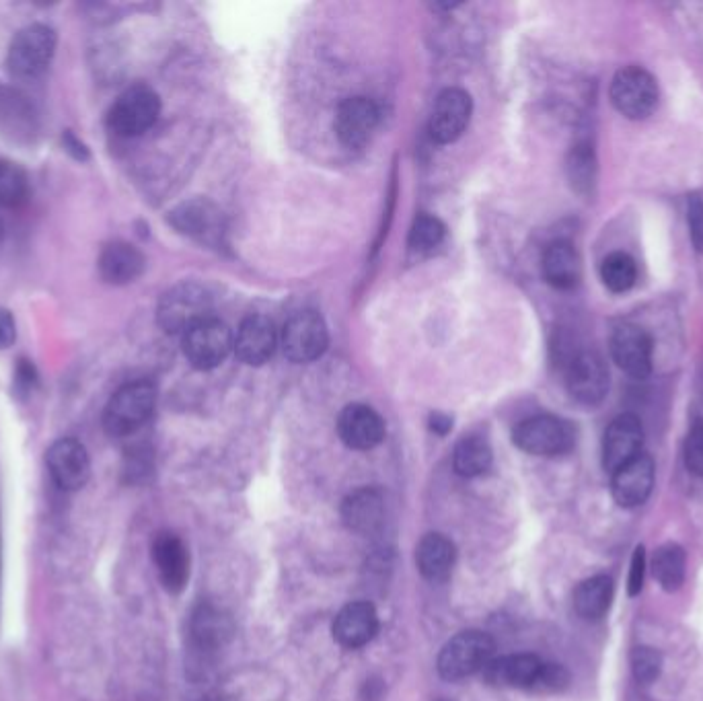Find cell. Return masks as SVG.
<instances>
[{
    "label": "cell",
    "instance_id": "31",
    "mask_svg": "<svg viewBox=\"0 0 703 701\" xmlns=\"http://www.w3.org/2000/svg\"><path fill=\"white\" fill-rule=\"evenodd\" d=\"M601 280L615 294L632 290L638 280L636 260L625 251L609 253L601 264Z\"/></svg>",
    "mask_w": 703,
    "mask_h": 701
},
{
    "label": "cell",
    "instance_id": "32",
    "mask_svg": "<svg viewBox=\"0 0 703 701\" xmlns=\"http://www.w3.org/2000/svg\"><path fill=\"white\" fill-rule=\"evenodd\" d=\"M29 198V179L13 163L0 161V206L19 208Z\"/></svg>",
    "mask_w": 703,
    "mask_h": 701
},
{
    "label": "cell",
    "instance_id": "33",
    "mask_svg": "<svg viewBox=\"0 0 703 701\" xmlns=\"http://www.w3.org/2000/svg\"><path fill=\"white\" fill-rule=\"evenodd\" d=\"M444 235H447V227L442 225V220H438L432 214H420L414 220L407 243H410L412 251L424 253V251H432L434 247H438L442 243Z\"/></svg>",
    "mask_w": 703,
    "mask_h": 701
},
{
    "label": "cell",
    "instance_id": "7",
    "mask_svg": "<svg viewBox=\"0 0 703 701\" xmlns=\"http://www.w3.org/2000/svg\"><path fill=\"white\" fill-rule=\"evenodd\" d=\"M611 103L627 120H646L658 105V85L640 66L621 68L611 81Z\"/></svg>",
    "mask_w": 703,
    "mask_h": 701
},
{
    "label": "cell",
    "instance_id": "11",
    "mask_svg": "<svg viewBox=\"0 0 703 701\" xmlns=\"http://www.w3.org/2000/svg\"><path fill=\"white\" fill-rule=\"evenodd\" d=\"M652 338L646 329L623 323L611 336V356L621 371L634 379H646L652 373Z\"/></svg>",
    "mask_w": 703,
    "mask_h": 701
},
{
    "label": "cell",
    "instance_id": "18",
    "mask_svg": "<svg viewBox=\"0 0 703 701\" xmlns=\"http://www.w3.org/2000/svg\"><path fill=\"white\" fill-rule=\"evenodd\" d=\"M278 346V334L274 321L266 315H249L237 329L235 354L243 364L262 366L266 364Z\"/></svg>",
    "mask_w": 703,
    "mask_h": 701
},
{
    "label": "cell",
    "instance_id": "2",
    "mask_svg": "<svg viewBox=\"0 0 703 701\" xmlns=\"http://www.w3.org/2000/svg\"><path fill=\"white\" fill-rule=\"evenodd\" d=\"M157 389L148 381L128 383L114 393L103 412V428L109 436H128L142 428L153 416Z\"/></svg>",
    "mask_w": 703,
    "mask_h": 701
},
{
    "label": "cell",
    "instance_id": "22",
    "mask_svg": "<svg viewBox=\"0 0 703 701\" xmlns=\"http://www.w3.org/2000/svg\"><path fill=\"white\" fill-rule=\"evenodd\" d=\"M379 632V615L377 609L366 603H350L346 605L333 621V638L348 650H356L366 646Z\"/></svg>",
    "mask_w": 703,
    "mask_h": 701
},
{
    "label": "cell",
    "instance_id": "14",
    "mask_svg": "<svg viewBox=\"0 0 703 701\" xmlns=\"http://www.w3.org/2000/svg\"><path fill=\"white\" fill-rule=\"evenodd\" d=\"M644 428L640 418L634 414L617 416L605 430L603 436V467L611 475L642 455Z\"/></svg>",
    "mask_w": 703,
    "mask_h": 701
},
{
    "label": "cell",
    "instance_id": "1",
    "mask_svg": "<svg viewBox=\"0 0 703 701\" xmlns=\"http://www.w3.org/2000/svg\"><path fill=\"white\" fill-rule=\"evenodd\" d=\"M212 294L198 282H181L169 288L157 307V321L165 334L185 336L196 325L212 319Z\"/></svg>",
    "mask_w": 703,
    "mask_h": 701
},
{
    "label": "cell",
    "instance_id": "30",
    "mask_svg": "<svg viewBox=\"0 0 703 701\" xmlns=\"http://www.w3.org/2000/svg\"><path fill=\"white\" fill-rule=\"evenodd\" d=\"M492 465V449L486 438L465 436L453 453V467L461 477H477Z\"/></svg>",
    "mask_w": 703,
    "mask_h": 701
},
{
    "label": "cell",
    "instance_id": "25",
    "mask_svg": "<svg viewBox=\"0 0 703 701\" xmlns=\"http://www.w3.org/2000/svg\"><path fill=\"white\" fill-rule=\"evenodd\" d=\"M457 562L455 543L440 533H428L416 547V564L420 574L430 582H444L453 574Z\"/></svg>",
    "mask_w": 703,
    "mask_h": 701
},
{
    "label": "cell",
    "instance_id": "26",
    "mask_svg": "<svg viewBox=\"0 0 703 701\" xmlns=\"http://www.w3.org/2000/svg\"><path fill=\"white\" fill-rule=\"evenodd\" d=\"M342 519L350 531L375 533L385 519V502L379 490L364 488L350 494L342 504Z\"/></svg>",
    "mask_w": 703,
    "mask_h": 701
},
{
    "label": "cell",
    "instance_id": "17",
    "mask_svg": "<svg viewBox=\"0 0 703 701\" xmlns=\"http://www.w3.org/2000/svg\"><path fill=\"white\" fill-rule=\"evenodd\" d=\"M153 562L161 584L171 595H179L190 580V553L175 533H159L153 541Z\"/></svg>",
    "mask_w": 703,
    "mask_h": 701
},
{
    "label": "cell",
    "instance_id": "35",
    "mask_svg": "<svg viewBox=\"0 0 703 701\" xmlns=\"http://www.w3.org/2000/svg\"><path fill=\"white\" fill-rule=\"evenodd\" d=\"M568 169H570V179H572V183H574V186H576L580 192L588 190V188L592 186V183H595V171H597V167H595V155H592V151L588 149L586 144L576 146L572 157H570Z\"/></svg>",
    "mask_w": 703,
    "mask_h": 701
},
{
    "label": "cell",
    "instance_id": "3",
    "mask_svg": "<svg viewBox=\"0 0 703 701\" xmlns=\"http://www.w3.org/2000/svg\"><path fill=\"white\" fill-rule=\"evenodd\" d=\"M496 650L494 640L479 632L467 630L451 638L438 654V675L447 681H461L484 671Z\"/></svg>",
    "mask_w": 703,
    "mask_h": 701
},
{
    "label": "cell",
    "instance_id": "12",
    "mask_svg": "<svg viewBox=\"0 0 703 701\" xmlns=\"http://www.w3.org/2000/svg\"><path fill=\"white\" fill-rule=\"evenodd\" d=\"M46 463L54 484L60 490L77 492L89 482V475H91L89 453L83 447V442H79L77 438L56 440L46 455Z\"/></svg>",
    "mask_w": 703,
    "mask_h": 701
},
{
    "label": "cell",
    "instance_id": "36",
    "mask_svg": "<svg viewBox=\"0 0 703 701\" xmlns=\"http://www.w3.org/2000/svg\"><path fill=\"white\" fill-rule=\"evenodd\" d=\"M568 685H570V673L562 667V664L545 662L531 691L539 695H553V693L566 691Z\"/></svg>",
    "mask_w": 703,
    "mask_h": 701
},
{
    "label": "cell",
    "instance_id": "9",
    "mask_svg": "<svg viewBox=\"0 0 703 701\" xmlns=\"http://www.w3.org/2000/svg\"><path fill=\"white\" fill-rule=\"evenodd\" d=\"M233 344L229 325L212 317L183 336V354L198 371H212L227 360Z\"/></svg>",
    "mask_w": 703,
    "mask_h": 701
},
{
    "label": "cell",
    "instance_id": "37",
    "mask_svg": "<svg viewBox=\"0 0 703 701\" xmlns=\"http://www.w3.org/2000/svg\"><path fill=\"white\" fill-rule=\"evenodd\" d=\"M685 467L697 475L703 477V420H695L687 432L685 438Z\"/></svg>",
    "mask_w": 703,
    "mask_h": 701
},
{
    "label": "cell",
    "instance_id": "40",
    "mask_svg": "<svg viewBox=\"0 0 703 701\" xmlns=\"http://www.w3.org/2000/svg\"><path fill=\"white\" fill-rule=\"evenodd\" d=\"M17 340V325L7 309H0V350H7Z\"/></svg>",
    "mask_w": 703,
    "mask_h": 701
},
{
    "label": "cell",
    "instance_id": "16",
    "mask_svg": "<svg viewBox=\"0 0 703 701\" xmlns=\"http://www.w3.org/2000/svg\"><path fill=\"white\" fill-rule=\"evenodd\" d=\"M656 467L650 455L642 453L634 461H629L617 469L611 477L613 500L621 508H638L642 506L654 488Z\"/></svg>",
    "mask_w": 703,
    "mask_h": 701
},
{
    "label": "cell",
    "instance_id": "10",
    "mask_svg": "<svg viewBox=\"0 0 703 701\" xmlns=\"http://www.w3.org/2000/svg\"><path fill=\"white\" fill-rule=\"evenodd\" d=\"M566 387L582 405H597L609 391V371L605 360L597 352H578L566 371Z\"/></svg>",
    "mask_w": 703,
    "mask_h": 701
},
{
    "label": "cell",
    "instance_id": "15",
    "mask_svg": "<svg viewBox=\"0 0 703 701\" xmlns=\"http://www.w3.org/2000/svg\"><path fill=\"white\" fill-rule=\"evenodd\" d=\"M473 112V103L469 93L463 89H447L442 91L434 103L432 116H430V136L438 144H451L455 142L465 128L469 126Z\"/></svg>",
    "mask_w": 703,
    "mask_h": 701
},
{
    "label": "cell",
    "instance_id": "34",
    "mask_svg": "<svg viewBox=\"0 0 703 701\" xmlns=\"http://www.w3.org/2000/svg\"><path fill=\"white\" fill-rule=\"evenodd\" d=\"M632 671L638 683H656L662 673V654L650 646H638L632 652Z\"/></svg>",
    "mask_w": 703,
    "mask_h": 701
},
{
    "label": "cell",
    "instance_id": "38",
    "mask_svg": "<svg viewBox=\"0 0 703 701\" xmlns=\"http://www.w3.org/2000/svg\"><path fill=\"white\" fill-rule=\"evenodd\" d=\"M687 225L695 251L703 253V200L699 196L687 200Z\"/></svg>",
    "mask_w": 703,
    "mask_h": 701
},
{
    "label": "cell",
    "instance_id": "24",
    "mask_svg": "<svg viewBox=\"0 0 703 701\" xmlns=\"http://www.w3.org/2000/svg\"><path fill=\"white\" fill-rule=\"evenodd\" d=\"M220 212L206 200H192L169 214V223L183 235L212 243L220 237Z\"/></svg>",
    "mask_w": 703,
    "mask_h": 701
},
{
    "label": "cell",
    "instance_id": "8",
    "mask_svg": "<svg viewBox=\"0 0 703 701\" xmlns=\"http://www.w3.org/2000/svg\"><path fill=\"white\" fill-rule=\"evenodd\" d=\"M327 344V325L315 311L294 313L282 329L284 356L296 364H309L321 358Z\"/></svg>",
    "mask_w": 703,
    "mask_h": 701
},
{
    "label": "cell",
    "instance_id": "21",
    "mask_svg": "<svg viewBox=\"0 0 703 701\" xmlns=\"http://www.w3.org/2000/svg\"><path fill=\"white\" fill-rule=\"evenodd\" d=\"M235 632L233 619L227 611L212 603H200L190 619V638L198 652L212 654L225 646Z\"/></svg>",
    "mask_w": 703,
    "mask_h": 701
},
{
    "label": "cell",
    "instance_id": "28",
    "mask_svg": "<svg viewBox=\"0 0 703 701\" xmlns=\"http://www.w3.org/2000/svg\"><path fill=\"white\" fill-rule=\"evenodd\" d=\"M615 597V584L609 576L599 574L582 580L574 590V609L586 621L603 619Z\"/></svg>",
    "mask_w": 703,
    "mask_h": 701
},
{
    "label": "cell",
    "instance_id": "43",
    "mask_svg": "<svg viewBox=\"0 0 703 701\" xmlns=\"http://www.w3.org/2000/svg\"><path fill=\"white\" fill-rule=\"evenodd\" d=\"M0 241H3V223H0Z\"/></svg>",
    "mask_w": 703,
    "mask_h": 701
},
{
    "label": "cell",
    "instance_id": "41",
    "mask_svg": "<svg viewBox=\"0 0 703 701\" xmlns=\"http://www.w3.org/2000/svg\"><path fill=\"white\" fill-rule=\"evenodd\" d=\"M453 426V420L449 416H444V414H432L430 416V430L444 436Z\"/></svg>",
    "mask_w": 703,
    "mask_h": 701
},
{
    "label": "cell",
    "instance_id": "4",
    "mask_svg": "<svg viewBox=\"0 0 703 701\" xmlns=\"http://www.w3.org/2000/svg\"><path fill=\"white\" fill-rule=\"evenodd\" d=\"M514 445L537 457L566 455L576 445V430L570 422L555 416H533L523 420L512 432Z\"/></svg>",
    "mask_w": 703,
    "mask_h": 701
},
{
    "label": "cell",
    "instance_id": "27",
    "mask_svg": "<svg viewBox=\"0 0 703 701\" xmlns=\"http://www.w3.org/2000/svg\"><path fill=\"white\" fill-rule=\"evenodd\" d=\"M543 276L547 284L558 290H570L578 286L582 278V260L576 247L568 241H555L543 253Z\"/></svg>",
    "mask_w": 703,
    "mask_h": 701
},
{
    "label": "cell",
    "instance_id": "13",
    "mask_svg": "<svg viewBox=\"0 0 703 701\" xmlns=\"http://www.w3.org/2000/svg\"><path fill=\"white\" fill-rule=\"evenodd\" d=\"M381 122V112L375 101L366 97L346 99L336 114V134L340 142L352 151L364 149Z\"/></svg>",
    "mask_w": 703,
    "mask_h": 701
},
{
    "label": "cell",
    "instance_id": "29",
    "mask_svg": "<svg viewBox=\"0 0 703 701\" xmlns=\"http://www.w3.org/2000/svg\"><path fill=\"white\" fill-rule=\"evenodd\" d=\"M652 574L666 593L679 590L687 574V558L683 547L677 543L660 545L652 558Z\"/></svg>",
    "mask_w": 703,
    "mask_h": 701
},
{
    "label": "cell",
    "instance_id": "20",
    "mask_svg": "<svg viewBox=\"0 0 703 701\" xmlns=\"http://www.w3.org/2000/svg\"><path fill=\"white\" fill-rule=\"evenodd\" d=\"M545 660L535 654H508L500 658H492L481 677L492 687H510V689H525L531 691Z\"/></svg>",
    "mask_w": 703,
    "mask_h": 701
},
{
    "label": "cell",
    "instance_id": "23",
    "mask_svg": "<svg viewBox=\"0 0 703 701\" xmlns=\"http://www.w3.org/2000/svg\"><path fill=\"white\" fill-rule=\"evenodd\" d=\"M144 266H146L144 255L126 241H114L105 245L97 260L99 276L103 278V282L114 286H124L134 282L136 278L142 276Z\"/></svg>",
    "mask_w": 703,
    "mask_h": 701
},
{
    "label": "cell",
    "instance_id": "42",
    "mask_svg": "<svg viewBox=\"0 0 703 701\" xmlns=\"http://www.w3.org/2000/svg\"><path fill=\"white\" fill-rule=\"evenodd\" d=\"M64 144H66V146H70L68 151H74V157H77V159L85 161V159L89 157V153H87V149H85V144H81V142H79L77 138H74L70 132H66V136H64Z\"/></svg>",
    "mask_w": 703,
    "mask_h": 701
},
{
    "label": "cell",
    "instance_id": "19",
    "mask_svg": "<svg viewBox=\"0 0 703 701\" xmlns=\"http://www.w3.org/2000/svg\"><path fill=\"white\" fill-rule=\"evenodd\" d=\"M338 432L346 447L354 451H370L383 442L385 422L368 405L352 403L340 414Z\"/></svg>",
    "mask_w": 703,
    "mask_h": 701
},
{
    "label": "cell",
    "instance_id": "6",
    "mask_svg": "<svg viewBox=\"0 0 703 701\" xmlns=\"http://www.w3.org/2000/svg\"><path fill=\"white\" fill-rule=\"evenodd\" d=\"M161 114L159 95L146 85L126 89L107 114V126L118 136L132 138L151 130Z\"/></svg>",
    "mask_w": 703,
    "mask_h": 701
},
{
    "label": "cell",
    "instance_id": "39",
    "mask_svg": "<svg viewBox=\"0 0 703 701\" xmlns=\"http://www.w3.org/2000/svg\"><path fill=\"white\" fill-rule=\"evenodd\" d=\"M644 578H646V549L644 545H638L634 549L632 564H629V576H627V595L638 597L644 588Z\"/></svg>",
    "mask_w": 703,
    "mask_h": 701
},
{
    "label": "cell",
    "instance_id": "5",
    "mask_svg": "<svg viewBox=\"0 0 703 701\" xmlns=\"http://www.w3.org/2000/svg\"><path fill=\"white\" fill-rule=\"evenodd\" d=\"M56 52V31L33 23L23 27L9 48L7 64L17 79H37L48 70Z\"/></svg>",
    "mask_w": 703,
    "mask_h": 701
}]
</instances>
